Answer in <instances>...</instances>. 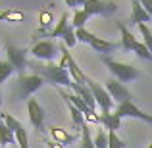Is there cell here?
I'll use <instances>...</instances> for the list:
<instances>
[{
	"label": "cell",
	"mask_w": 152,
	"mask_h": 148,
	"mask_svg": "<svg viewBox=\"0 0 152 148\" xmlns=\"http://www.w3.org/2000/svg\"><path fill=\"white\" fill-rule=\"evenodd\" d=\"M31 67L35 69V73L41 75L45 81L52 83V85L60 87V89H64V87H73V79H71L69 71L66 69V67H62L60 63H45V66H39V63H31Z\"/></svg>",
	"instance_id": "6da1fadb"
},
{
	"label": "cell",
	"mask_w": 152,
	"mask_h": 148,
	"mask_svg": "<svg viewBox=\"0 0 152 148\" xmlns=\"http://www.w3.org/2000/svg\"><path fill=\"white\" fill-rule=\"evenodd\" d=\"M102 62H104V66L112 71V75H114L119 83H123V85L141 77V71H139L137 67L129 66V63H123V62H118V60H112V58H108V56H102Z\"/></svg>",
	"instance_id": "7a4b0ae2"
},
{
	"label": "cell",
	"mask_w": 152,
	"mask_h": 148,
	"mask_svg": "<svg viewBox=\"0 0 152 148\" xmlns=\"http://www.w3.org/2000/svg\"><path fill=\"white\" fill-rule=\"evenodd\" d=\"M75 37H77V41H81V42H87V44H91L94 52H98V54H102V56H106V54H112L114 50L121 48V46H119L118 42L104 41V39L96 37V35L89 33V31H87L85 27H83V29H75Z\"/></svg>",
	"instance_id": "3957f363"
},
{
	"label": "cell",
	"mask_w": 152,
	"mask_h": 148,
	"mask_svg": "<svg viewBox=\"0 0 152 148\" xmlns=\"http://www.w3.org/2000/svg\"><path fill=\"white\" fill-rule=\"evenodd\" d=\"M48 37L50 39H62V42L67 46V48H73V46L77 44L75 29H73V25H71V21H69V14H67V12L62 14L60 21L56 23V27L48 33Z\"/></svg>",
	"instance_id": "277c9868"
},
{
	"label": "cell",
	"mask_w": 152,
	"mask_h": 148,
	"mask_svg": "<svg viewBox=\"0 0 152 148\" xmlns=\"http://www.w3.org/2000/svg\"><path fill=\"white\" fill-rule=\"evenodd\" d=\"M42 85H45V79L37 73L19 75L18 77V100H29L31 94L37 93Z\"/></svg>",
	"instance_id": "5b68a950"
},
{
	"label": "cell",
	"mask_w": 152,
	"mask_h": 148,
	"mask_svg": "<svg viewBox=\"0 0 152 148\" xmlns=\"http://www.w3.org/2000/svg\"><path fill=\"white\" fill-rule=\"evenodd\" d=\"M60 46L56 44L52 39H42V41H37L33 46H31V56L37 60H45V62H52V60L58 56Z\"/></svg>",
	"instance_id": "8992f818"
},
{
	"label": "cell",
	"mask_w": 152,
	"mask_h": 148,
	"mask_svg": "<svg viewBox=\"0 0 152 148\" xmlns=\"http://www.w3.org/2000/svg\"><path fill=\"white\" fill-rule=\"evenodd\" d=\"M89 90L93 93L94 100H96V106H100L102 114H110L112 108H114V100H112V96L108 94L106 87L98 85L96 81H89Z\"/></svg>",
	"instance_id": "52a82bcc"
},
{
	"label": "cell",
	"mask_w": 152,
	"mask_h": 148,
	"mask_svg": "<svg viewBox=\"0 0 152 148\" xmlns=\"http://www.w3.org/2000/svg\"><path fill=\"white\" fill-rule=\"evenodd\" d=\"M6 56H8V62L12 63V67L15 69V73L23 75V71H25V67H27V56H25V50L15 48L14 44L6 42Z\"/></svg>",
	"instance_id": "ba28073f"
},
{
	"label": "cell",
	"mask_w": 152,
	"mask_h": 148,
	"mask_svg": "<svg viewBox=\"0 0 152 148\" xmlns=\"http://www.w3.org/2000/svg\"><path fill=\"white\" fill-rule=\"evenodd\" d=\"M27 115H29L31 125H33L37 131H41L42 125H45L46 114H45V108L39 104L37 98H29V100H27Z\"/></svg>",
	"instance_id": "9c48e42d"
},
{
	"label": "cell",
	"mask_w": 152,
	"mask_h": 148,
	"mask_svg": "<svg viewBox=\"0 0 152 148\" xmlns=\"http://www.w3.org/2000/svg\"><path fill=\"white\" fill-rule=\"evenodd\" d=\"M83 10L89 15H110L118 10L115 2H106V0H89L83 4Z\"/></svg>",
	"instance_id": "30bf717a"
},
{
	"label": "cell",
	"mask_w": 152,
	"mask_h": 148,
	"mask_svg": "<svg viewBox=\"0 0 152 148\" xmlns=\"http://www.w3.org/2000/svg\"><path fill=\"white\" fill-rule=\"evenodd\" d=\"M118 117H135V119H142V121H148V117H150V114H145V112L141 110V108H137L133 104V100H127V102H123V104H118V108H115V112H114Z\"/></svg>",
	"instance_id": "8fae6325"
},
{
	"label": "cell",
	"mask_w": 152,
	"mask_h": 148,
	"mask_svg": "<svg viewBox=\"0 0 152 148\" xmlns=\"http://www.w3.org/2000/svg\"><path fill=\"white\" fill-rule=\"evenodd\" d=\"M106 90L108 94L112 96V100L118 104H123L127 100H131V93L127 90V87L123 83H119L118 79H108L106 81Z\"/></svg>",
	"instance_id": "7c38bea8"
},
{
	"label": "cell",
	"mask_w": 152,
	"mask_h": 148,
	"mask_svg": "<svg viewBox=\"0 0 152 148\" xmlns=\"http://www.w3.org/2000/svg\"><path fill=\"white\" fill-rule=\"evenodd\" d=\"M118 29H119V35H121V42H119V46H121L123 52H135L137 48L139 41L135 39V35L131 33L129 29H127V25H123L121 21L118 23Z\"/></svg>",
	"instance_id": "4fadbf2b"
},
{
	"label": "cell",
	"mask_w": 152,
	"mask_h": 148,
	"mask_svg": "<svg viewBox=\"0 0 152 148\" xmlns=\"http://www.w3.org/2000/svg\"><path fill=\"white\" fill-rule=\"evenodd\" d=\"M150 15L148 12L142 8L141 0H133V6H131V17H129V23H133V25H141V23H148L150 21Z\"/></svg>",
	"instance_id": "5bb4252c"
},
{
	"label": "cell",
	"mask_w": 152,
	"mask_h": 148,
	"mask_svg": "<svg viewBox=\"0 0 152 148\" xmlns=\"http://www.w3.org/2000/svg\"><path fill=\"white\" fill-rule=\"evenodd\" d=\"M50 137H52V141H56L58 144H62V146H67V144H71V142L77 141V135H71V133H67L66 129L56 127V125L50 127Z\"/></svg>",
	"instance_id": "9a60e30c"
},
{
	"label": "cell",
	"mask_w": 152,
	"mask_h": 148,
	"mask_svg": "<svg viewBox=\"0 0 152 148\" xmlns=\"http://www.w3.org/2000/svg\"><path fill=\"white\" fill-rule=\"evenodd\" d=\"M60 96L66 100V102H71V104H73V106L77 108L79 112H81L83 115H87V114H91V112H93L89 106H87V102H85V100L79 96V94H75V93H66L64 89H60Z\"/></svg>",
	"instance_id": "2e32d148"
},
{
	"label": "cell",
	"mask_w": 152,
	"mask_h": 148,
	"mask_svg": "<svg viewBox=\"0 0 152 148\" xmlns=\"http://www.w3.org/2000/svg\"><path fill=\"white\" fill-rule=\"evenodd\" d=\"M0 21L21 23V21H25V14L21 10H15V8H6V10L0 12Z\"/></svg>",
	"instance_id": "e0dca14e"
},
{
	"label": "cell",
	"mask_w": 152,
	"mask_h": 148,
	"mask_svg": "<svg viewBox=\"0 0 152 148\" xmlns=\"http://www.w3.org/2000/svg\"><path fill=\"white\" fill-rule=\"evenodd\" d=\"M100 125L108 131H118L121 127V117H118L115 114H100Z\"/></svg>",
	"instance_id": "ac0fdd59"
},
{
	"label": "cell",
	"mask_w": 152,
	"mask_h": 148,
	"mask_svg": "<svg viewBox=\"0 0 152 148\" xmlns=\"http://www.w3.org/2000/svg\"><path fill=\"white\" fill-rule=\"evenodd\" d=\"M0 144L2 146H10V144H18L15 142V135L12 129H8V125L0 119Z\"/></svg>",
	"instance_id": "d6986e66"
},
{
	"label": "cell",
	"mask_w": 152,
	"mask_h": 148,
	"mask_svg": "<svg viewBox=\"0 0 152 148\" xmlns=\"http://www.w3.org/2000/svg\"><path fill=\"white\" fill-rule=\"evenodd\" d=\"M64 102H66V100H64ZM66 104H67V110H69V114H71V119H73V125L77 127V133H79V131L87 125V123H85V115H83L71 102H66Z\"/></svg>",
	"instance_id": "ffe728a7"
},
{
	"label": "cell",
	"mask_w": 152,
	"mask_h": 148,
	"mask_svg": "<svg viewBox=\"0 0 152 148\" xmlns=\"http://www.w3.org/2000/svg\"><path fill=\"white\" fill-rule=\"evenodd\" d=\"M89 17H91V15L87 14V12L83 10V8H81V10H75L73 17H71V25H73V29H83Z\"/></svg>",
	"instance_id": "44dd1931"
},
{
	"label": "cell",
	"mask_w": 152,
	"mask_h": 148,
	"mask_svg": "<svg viewBox=\"0 0 152 148\" xmlns=\"http://www.w3.org/2000/svg\"><path fill=\"white\" fill-rule=\"evenodd\" d=\"M137 27H139V33H141V37H142L145 46L150 50V54H152V31H150V27L145 25V23H141V25H137Z\"/></svg>",
	"instance_id": "7402d4cb"
},
{
	"label": "cell",
	"mask_w": 152,
	"mask_h": 148,
	"mask_svg": "<svg viewBox=\"0 0 152 148\" xmlns=\"http://www.w3.org/2000/svg\"><path fill=\"white\" fill-rule=\"evenodd\" d=\"M14 67H12V63L8 62V60H0V83L8 81L10 79V75L14 73Z\"/></svg>",
	"instance_id": "603a6c76"
},
{
	"label": "cell",
	"mask_w": 152,
	"mask_h": 148,
	"mask_svg": "<svg viewBox=\"0 0 152 148\" xmlns=\"http://www.w3.org/2000/svg\"><path fill=\"white\" fill-rule=\"evenodd\" d=\"M0 119H2V121L8 125V129H12V131H14V135H15V131H18L19 127L23 125V123L19 121V119H15L14 115H10V114H0Z\"/></svg>",
	"instance_id": "cb8c5ba5"
},
{
	"label": "cell",
	"mask_w": 152,
	"mask_h": 148,
	"mask_svg": "<svg viewBox=\"0 0 152 148\" xmlns=\"http://www.w3.org/2000/svg\"><path fill=\"white\" fill-rule=\"evenodd\" d=\"M81 148H96V146H94L93 137H91L89 125H85V127L81 129Z\"/></svg>",
	"instance_id": "d4e9b609"
},
{
	"label": "cell",
	"mask_w": 152,
	"mask_h": 148,
	"mask_svg": "<svg viewBox=\"0 0 152 148\" xmlns=\"http://www.w3.org/2000/svg\"><path fill=\"white\" fill-rule=\"evenodd\" d=\"M15 142H18L19 148H29V137H27V131L23 125L15 131Z\"/></svg>",
	"instance_id": "484cf974"
},
{
	"label": "cell",
	"mask_w": 152,
	"mask_h": 148,
	"mask_svg": "<svg viewBox=\"0 0 152 148\" xmlns=\"http://www.w3.org/2000/svg\"><path fill=\"white\" fill-rule=\"evenodd\" d=\"M125 141L119 139L114 131H108V148H125Z\"/></svg>",
	"instance_id": "4316f807"
},
{
	"label": "cell",
	"mask_w": 152,
	"mask_h": 148,
	"mask_svg": "<svg viewBox=\"0 0 152 148\" xmlns=\"http://www.w3.org/2000/svg\"><path fill=\"white\" fill-rule=\"evenodd\" d=\"M52 23V12L48 10H41L39 14V25H41V31H46Z\"/></svg>",
	"instance_id": "83f0119b"
},
{
	"label": "cell",
	"mask_w": 152,
	"mask_h": 148,
	"mask_svg": "<svg viewBox=\"0 0 152 148\" xmlns=\"http://www.w3.org/2000/svg\"><path fill=\"white\" fill-rule=\"evenodd\" d=\"M94 146L96 148H108V135L104 129H98L94 135Z\"/></svg>",
	"instance_id": "f1b7e54d"
},
{
	"label": "cell",
	"mask_w": 152,
	"mask_h": 148,
	"mask_svg": "<svg viewBox=\"0 0 152 148\" xmlns=\"http://www.w3.org/2000/svg\"><path fill=\"white\" fill-rule=\"evenodd\" d=\"M141 4H142V8L148 12V15L152 17V0H141Z\"/></svg>",
	"instance_id": "f546056e"
},
{
	"label": "cell",
	"mask_w": 152,
	"mask_h": 148,
	"mask_svg": "<svg viewBox=\"0 0 152 148\" xmlns=\"http://www.w3.org/2000/svg\"><path fill=\"white\" fill-rule=\"evenodd\" d=\"M46 146H48V148H64L62 144H58V142L52 141V139H50V141H46Z\"/></svg>",
	"instance_id": "4dcf8cb0"
},
{
	"label": "cell",
	"mask_w": 152,
	"mask_h": 148,
	"mask_svg": "<svg viewBox=\"0 0 152 148\" xmlns=\"http://www.w3.org/2000/svg\"><path fill=\"white\" fill-rule=\"evenodd\" d=\"M67 8H77V0H64Z\"/></svg>",
	"instance_id": "1f68e13d"
},
{
	"label": "cell",
	"mask_w": 152,
	"mask_h": 148,
	"mask_svg": "<svg viewBox=\"0 0 152 148\" xmlns=\"http://www.w3.org/2000/svg\"><path fill=\"white\" fill-rule=\"evenodd\" d=\"M85 2H89V0H77V6H83Z\"/></svg>",
	"instance_id": "d6a6232c"
},
{
	"label": "cell",
	"mask_w": 152,
	"mask_h": 148,
	"mask_svg": "<svg viewBox=\"0 0 152 148\" xmlns=\"http://www.w3.org/2000/svg\"><path fill=\"white\" fill-rule=\"evenodd\" d=\"M0 106H2V90H0Z\"/></svg>",
	"instance_id": "836d02e7"
},
{
	"label": "cell",
	"mask_w": 152,
	"mask_h": 148,
	"mask_svg": "<svg viewBox=\"0 0 152 148\" xmlns=\"http://www.w3.org/2000/svg\"><path fill=\"white\" fill-rule=\"evenodd\" d=\"M146 123H152V115H150V117H148V121H146Z\"/></svg>",
	"instance_id": "e575fe53"
},
{
	"label": "cell",
	"mask_w": 152,
	"mask_h": 148,
	"mask_svg": "<svg viewBox=\"0 0 152 148\" xmlns=\"http://www.w3.org/2000/svg\"><path fill=\"white\" fill-rule=\"evenodd\" d=\"M148 148H152V141H150V144H148Z\"/></svg>",
	"instance_id": "d590c367"
}]
</instances>
